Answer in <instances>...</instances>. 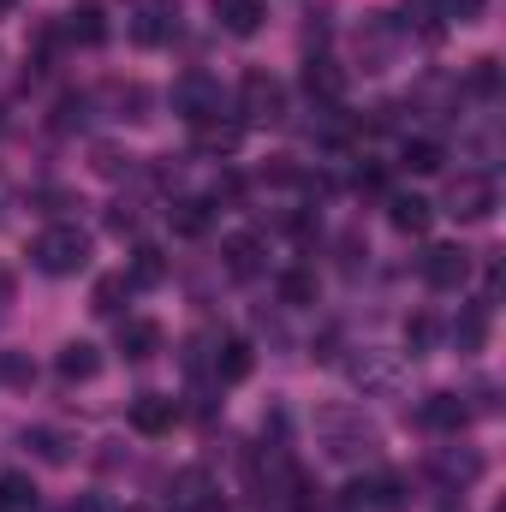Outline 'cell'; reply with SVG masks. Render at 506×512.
Returning a JSON list of instances; mask_svg holds the SVG:
<instances>
[{
  "label": "cell",
  "mask_w": 506,
  "mask_h": 512,
  "mask_svg": "<svg viewBox=\"0 0 506 512\" xmlns=\"http://www.w3.org/2000/svg\"><path fill=\"white\" fill-rule=\"evenodd\" d=\"M304 90H310L322 108H340V96H346V72H340L334 60H310V66H304Z\"/></svg>",
  "instance_id": "obj_13"
},
{
  "label": "cell",
  "mask_w": 506,
  "mask_h": 512,
  "mask_svg": "<svg viewBox=\"0 0 506 512\" xmlns=\"http://www.w3.org/2000/svg\"><path fill=\"white\" fill-rule=\"evenodd\" d=\"M131 36H137L143 48H161V42H173V36H179V0H149V6L131 18Z\"/></svg>",
  "instance_id": "obj_7"
},
{
  "label": "cell",
  "mask_w": 506,
  "mask_h": 512,
  "mask_svg": "<svg viewBox=\"0 0 506 512\" xmlns=\"http://www.w3.org/2000/svg\"><path fill=\"white\" fill-rule=\"evenodd\" d=\"M96 173H131V155H120V149H96Z\"/></svg>",
  "instance_id": "obj_32"
},
{
  "label": "cell",
  "mask_w": 506,
  "mask_h": 512,
  "mask_svg": "<svg viewBox=\"0 0 506 512\" xmlns=\"http://www.w3.org/2000/svg\"><path fill=\"white\" fill-rule=\"evenodd\" d=\"M131 292L126 274H108V280H96V292H90V310L96 316H120V298Z\"/></svg>",
  "instance_id": "obj_25"
},
{
  "label": "cell",
  "mask_w": 506,
  "mask_h": 512,
  "mask_svg": "<svg viewBox=\"0 0 506 512\" xmlns=\"http://www.w3.org/2000/svg\"><path fill=\"white\" fill-rule=\"evenodd\" d=\"M381 185H387V173H381L376 161H370V167H358V191H381Z\"/></svg>",
  "instance_id": "obj_35"
},
{
  "label": "cell",
  "mask_w": 506,
  "mask_h": 512,
  "mask_svg": "<svg viewBox=\"0 0 506 512\" xmlns=\"http://www.w3.org/2000/svg\"><path fill=\"white\" fill-rule=\"evenodd\" d=\"M0 382H30V364L24 358H0Z\"/></svg>",
  "instance_id": "obj_34"
},
{
  "label": "cell",
  "mask_w": 506,
  "mask_h": 512,
  "mask_svg": "<svg viewBox=\"0 0 506 512\" xmlns=\"http://www.w3.org/2000/svg\"><path fill=\"white\" fill-rule=\"evenodd\" d=\"M84 108H90L84 96H60V108H54V126H60V131H72L78 120H84Z\"/></svg>",
  "instance_id": "obj_31"
},
{
  "label": "cell",
  "mask_w": 506,
  "mask_h": 512,
  "mask_svg": "<svg viewBox=\"0 0 506 512\" xmlns=\"http://www.w3.org/2000/svg\"><path fill=\"white\" fill-rule=\"evenodd\" d=\"M387 221H393L399 233H411V239H417V233H429L435 203H423L417 191H393V197H387Z\"/></svg>",
  "instance_id": "obj_9"
},
{
  "label": "cell",
  "mask_w": 506,
  "mask_h": 512,
  "mask_svg": "<svg viewBox=\"0 0 506 512\" xmlns=\"http://www.w3.org/2000/svg\"><path fill=\"white\" fill-rule=\"evenodd\" d=\"M167 221H173V233H179V239L209 233V197H179V203L167 209Z\"/></svg>",
  "instance_id": "obj_20"
},
{
  "label": "cell",
  "mask_w": 506,
  "mask_h": 512,
  "mask_svg": "<svg viewBox=\"0 0 506 512\" xmlns=\"http://www.w3.org/2000/svg\"><path fill=\"white\" fill-rule=\"evenodd\" d=\"M447 215H459V221H489V215H495V179H489V173H459L453 191H447Z\"/></svg>",
  "instance_id": "obj_5"
},
{
  "label": "cell",
  "mask_w": 506,
  "mask_h": 512,
  "mask_svg": "<svg viewBox=\"0 0 506 512\" xmlns=\"http://www.w3.org/2000/svg\"><path fill=\"white\" fill-rule=\"evenodd\" d=\"M167 507H173V512H215V507H221V495L209 489V471H197V465H191V471H179V477H173Z\"/></svg>",
  "instance_id": "obj_8"
},
{
  "label": "cell",
  "mask_w": 506,
  "mask_h": 512,
  "mask_svg": "<svg viewBox=\"0 0 506 512\" xmlns=\"http://www.w3.org/2000/svg\"><path fill=\"white\" fill-rule=\"evenodd\" d=\"M173 417H179V405L161 399V393H137V399H131V429H137V435H167Z\"/></svg>",
  "instance_id": "obj_11"
},
{
  "label": "cell",
  "mask_w": 506,
  "mask_h": 512,
  "mask_svg": "<svg viewBox=\"0 0 506 512\" xmlns=\"http://www.w3.org/2000/svg\"><path fill=\"white\" fill-rule=\"evenodd\" d=\"M221 256H227V274L251 280L256 268H262V239H256V233H233V239L221 245Z\"/></svg>",
  "instance_id": "obj_19"
},
{
  "label": "cell",
  "mask_w": 506,
  "mask_h": 512,
  "mask_svg": "<svg viewBox=\"0 0 506 512\" xmlns=\"http://www.w3.org/2000/svg\"><path fill=\"white\" fill-rule=\"evenodd\" d=\"M126 280L131 286H161V280H167V256L155 251V245H137V251H131Z\"/></svg>",
  "instance_id": "obj_23"
},
{
  "label": "cell",
  "mask_w": 506,
  "mask_h": 512,
  "mask_svg": "<svg viewBox=\"0 0 506 512\" xmlns=\"http://www.w3.org/2000/svg\"><path fill=\"white\" fill-rule=\"evenodd\" d=\"M215 24L233 36H256L262 30V0H215Z\"/></svg>",
  "instance_id": "obj_17"
},
{
  "label": "cell",
  "mask_w": 506,
  "mask_h": 512,
  "mask_svg": "<svg viewBox=\"0 0 506 512\" xmlns=\"http://www.w3.org/2000/svg\"><path fill=\"white\" fill-rule=\"evenodd\" d=\"M72 42H84V48H96L102 36H108V12H102V0H78L72 12H66V24H60Z\"/></svg>",
  "instance_id": "obj_12"
},
{
  "label": "cell",
  "mask_w": 506,
  "mask_h": 512,
  "mask_svg": "<svg viewBox=\"0 0 506 512\" xmlns=\"http://www.w3.org/2000/svg\"><path fill=\"white\" fill-rule=\"evenodd\" d=\"M441 161H447V155H441L435 137H411V143L399 149V167H405V173H441Z\"/></svg>",
  "instance_id": "obj_22"
},
{
  "label": "cell",
  "mask_w": 506,
  "mask_h": 512,
  "mask_svg": "<svg viewBox=\"0 0 506 512\" xmlns=\"http://www.w3.org/2000/svg\"><path fill=\"white\" fill-rule=\"evenodd\" d=\"M280 298H286L292 310H304V304H316V274H310V268H292V274L280 280Z\"/></svg>",
  "instance_id": "obj_26"
},
{
  "label": "cell",
  "mask_w": 506,
  "mask_h": 512,
  "mask_svg": "<svg viewBox=\"0 0 506 512\" xmlns=\"http://www.w3.org/2000/svg\"><path fill=\"white\" fill-rule=\"evenodd\" d=\"M239 137H245V131H239V126H221V120L197 126V143H203L209 155H233V149H239Z\"/></svg>",
  "instance_id": "obj_27"
},
{
  "label": "cell",
  "mask_w": 506,
  "mask_h": 512,
  "mask_svg": "<svg viewBox=\"0 0 506 512\" xmlns=\"http://www.w3.org/2000/svg\"><path fill=\"white\" fill-rule=\"evenodd\" d=\"M6 304H12V274L0 268V316H6Z\"/></svg>",
  "instance_id": "obj_36"
},
{
  "label": "cell",
  "mask_w": 506,
  "mask_h": 512,
  "mask_svg": "<svg viewBox=\"0 0 506 512\" xmlns=\"http://www.w3.org/2000/svg\"><path fill=\"white\" fill-rule=\"evenodd\" d=\"M126 512H149V507H126Z\"/></svg>",
  "instance_id": "obj_38"
},
{
  "label": "cell",
  "mask_w": 506,
  "mask_h": 512,
  "mask_svg": "<svg viewBox=\"0 0 506 512\" xmlns=\"http://www.w3.org/2000/svg\"><path fill=\"white\" fill-rule=\"evenodd\" d=\"M483 340H489V304H465L459 322H453V346L459 352H483Z\"/></svg>",
  "instance_id": "obj_18"
},
{
  "label": "cell",
  "mask_w": 506,
  "mask_h": 512,
  "mask_svg": "<svg viewBox=\"0 0 506 512\" xmlns=\"http://www.w3.org/2000/svg\"><path fill=\"white\" fill-rule=\"evenodd\" d=\"M120 352H126L131 364L155 358V352H161V322H143V316H131V322H120Z\"/></svg>",
  "instance_id": "obj_16"
},
{
  "label": "cell",
  "mask_w": 506,
  "mask_h": 512,
  "mask_svg": "<svg viewBox=\"0 0 506 512\" xmlns=\"http://www.w3.org/2000/svg\"><path fill=\"white\" fill-rule=\"evenodd\" d=\"M24 441H36V453H42V459H54V465L66 459V435H54V429H36V435H24Z\"/></svg>",
  "instance_id": "obj_30"
},
{
  "label": "cell",
  "mask_w": 506,
  "mask_h": 512,
  "mask_svg": "<svg viewBox=\"0 0 506 512\" xmlns=\"http://www.w3.org/2000/svg\"><path fill=\"white\" fill-rule=\"evenodd\" d=\"M251 364H256L251 340H221V352H215V382H221V387H239L245 376H251Z\"/></svg>",
  "instance_id": "obj_15"
},
{
  "label": "cell",
  "mask_w": 506,
  "mask_h": 512,
  "mask_svg": "<svg viewBox=\"0 0 506 512\" xmlns=\"http://www.w3.org/2000/svg\"><path fill=\"white\" fill-rule=\"evenodd\" d=\"M423 423H429L435 435H459V429L471 423V405H465L459 393H429V399H423Z\"/></svg>",
  "instance_id": "obj_10"
},
{
  "label": "cell",
  "mask_w": 506,
  "mask_h": 512,
  "mask_svg": "<svg viewBox=\"0 0 506 512\" xmlns=\"http://www.w3.org/2000/svg\"><path fill=\"white\" fill-rule=\"evenodd\" d=\"M0 512H36V483L24 471H6L0 477Z\"/></svg>",
  "instance_id": "obj_24"
},
{
  "label": "cell",
  "mask_w": 506,
  "mask_h": 512,
  "mask_svg": "<svg viewBox=\"0 0 506 512\" xmlns=\"http://www.w3.org/2000/svg\"><path fill=\"white\" fill-rule=\"evenodd\" d=\"M54 370H60L66 382H90V376L102 370V352H96L90 340H72V346L60 352V364H54Z\"/></svg>",
  "instance_id": "obj_21"
},
{
  "label": "cell",
  "mask_w": 506,
  "mask_h": 512,
  "mask_svg": "<svg viewBox=\"0 0 506 512\" xmlns=\"http://www.w3.org/2000/svg\"><path fill=\"white\" fill-rule=\"evenodd\" d=\"M30 262H36L42 274H54V280L84 274V268H90V233H84V227H48V233L30 245Z\"/></svg>",
  "instance_id": "obj_2"
},
{
  "label": "cell",
  "mask_w": 506,
  "mask_h": 512,
  "mask_svg": "<svg viewBox=\"0 0 506 512\" xmlns=\"http://www.w3.org/2000/svg\"><path fill=\"white\" fill-rule=\"evenodd\" d=\"M12 6H18V0H0V18H6V12H12Z\"/></svg>",
  "instance_id": "obj_37"
},
{
  "label": "cell",
  "mask_w": 506,
  "mask_h": 512,
  "mask_svg": "<svg viewBox=\"0 0 506 512\" xmlns=\"http://www.w3.org/2000/svg\"><path fill=\"white\" fill-rule=\"evenodd\" d=\"M423 280H429L435 292H459V286L471 280V251H459V245H435V251L423 256Z\"/></svg>",
  "instance_id": "obj_6"
},
{
  "label": "cell",
  "mask_w": 506,
  "mask_h": 512,
  "mask_svg": "<svg viewBox=\"0 0 506 512\" xmlns=\"http://www.w3.org/2000/svg\"><path fill=\"white\" fill-rule=\"evenodd\" d=\"M316 429H322V441H328V459H370L381 447V435L364 423V411H352V405H328V411L316 417Z\"/></svg>",
  "instance_id": "obj_1"
},
{
  "label": "cell",
  "mask_w": 506,
  "mask_h": 512,
  "mask_svg": "<svg viewBox=\"0 0 506 512\" xmlns=\"http://www.w3.org/2000/svg\"><path fill=\"white\" fill-rule=\"evenodd\" d=\"M471 90H483V96L495 90V60H477V72H471Z\"/></svg>",
  "instance_id": "obj_33"
},
{
  "label": "cell",
  "mask_w": 506,
  "mask_h": 512,
  "mask_svg": "<svg viewBox=\"0 0 506 512\" xmlns=\"http://www.w3.org/2000/svg\"><path fill=\"white\" fill-rule=\"evenodd\" d=\"M429 340H435V322H429V316H411V322H405V346H411V352H429Z\"/></svg>",
  "instance_id": "obj_29"
},
{
  "label": "cell",
  "mask_w": 506,
  "mask_h": 512,
  "mask_svg": "<svg viewBox=\"0 0 506 512\" xmlns=\"http://www.w3.org/2000/svg\"><path fill=\"white\" fill-rule=\"evenodd\" d=\"M441 477H453V483H477V477H483V459H477V453H447V459H441Z\"/></svg>",
  "instance_id": "obj_28"
},
{
  "label": "cell",
  "mask_w": 506,
  "mask_h": 512,
  "mask_svg": "<svg viewBox=\"0 0 506 512\" xmlns=\"http://www.w3.org/2000/svg\"><path fill=\"white\" fill-rule=\"evenodd\" d=\"M173 114H179L185 126H209V120H221V84H215L209 72H185V78L173 84Z\"/></svg>",
  "instance_id": "obj_3"
},
{
  "label": "cell",
  "mask_w": 506,
  "mask_h": 512,
  "mask_svg": "<svg viewBox=\"0 0 506 512\" xmlns=\"http://www.w3.org/2000/svg\"><path fill=\"white\" fill-rule=\"evenodd\" d=\"M239 114H245L251 126H274V120L286 114V90H280V78H268V72H245V84H239Z\"/></svg>",
  "instance_id": "obj_4"
},
{
  "label": "cell",
  "mask_w": 506,
  "mask_h": 512,
  "mask_svg": "<svg viewBox=\"0 0 506 512\" xmlns=\"http://www.w3.org/2000/svg\"><path fill=\"white\" fill-rule=\"evenodd\" d=\"M352 382L364 387V393H393L399 387V364L381 358V352H364V358H352Z\"/></svg>",
  "instance_id": "obj_14"
}]
</instances>
